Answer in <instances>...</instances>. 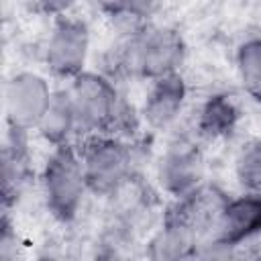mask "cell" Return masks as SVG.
<instances>
[{"label": "cell", "instance_id": "16", "mask_svg": "<svg viewBox=\"0 0 261 261\" xmlns=\"http://www.w3.org/2000/svg\"><path fill=\"white\" fill-rule=\"evenodd\" d=\"M98 12L114 20H135L133 18V0H92Z\"/></svg>", "mask_w": 261, "mask_h": 261}, {"label": "cell", "instance_id": "1", "mask_svg": "<svg viewBox=\"0 0 261 261\" xmlns=\"http://www.w3.org/2000/svg\"><path fill=\"white\" fill-rule=\"evenodd\" d=\"M80 130L88 135H116L133 139L143 124L139 110L122 100L114 80L104 71H82L67 84Z\"/></svg>", "mask_w": 261, "mask_h": 261}, {"label": "cell", "instance_id": "14", "mask_svg": "<svg viewBox=\"0 0 261 261\" xmlns=\"http://www.w3.org/2000/svg\"><path fill=\"white\" fill-rule=\"evenodd\" d=\"M234 69L243 92L261 104V35L249 37L237 47Z\"/></svg>", "mask_w": 261, "mask_h": 261}, {"label": "cell", "instance_id": "8", "mask_svg": "<svg viewBox=\"0 0 261 261\" xmlns=\"http://www.w3.org/2000/svg\"><path fill=\"white\" fill-rule=\"evenodd\" d=\"M55 90L45 75L37 71H16L4 84V118L6 126L35 130L47 112Z\"/></svg>", "mask_w": 261, "mask_h": 261}, {"label": "cell", "instance_id": "17", "mask_svg": "<svg viewBox=\"0 0 261 261\" xmlns=\"http://www.w3.org/2000/svg\"><path fill=\"white\" fill-rule=\"evenodd\" d=\"M33 2L41 14L51 16V18H59V16H67L80 0H33Z\"/></svg>", "mask_w": 261, "mask_h": 261}, {"label": "cell", "instance_id": "6", "mask_svg": "<svg viewBox=\"0 0 261 261\" xmlns=\"http://www.w3.org/2000/svg\"><path fill=\"white\" fill-rule=\"evenodd\" d=\"M92 49L90 27L82 18L59 16L53 18L51 31L43 47V61L47 71L59 80H73L86 71Z\"/></svg>", "mask_w": 261, "mask_h": 261}, {"label": "cell", "instance_id": "9", "mask_svg": "<svg viewBox=\"0 0 261 261\" xmlns=\"http://www.w3.org/2000/svg\"><path fill=\"white\" fill-rule=\"evenodd\" d=\"M188 84L181 73H171L149 82V88L139 106V116L143 126L153 133L171 130L188 104Z\"/></svg>", "mask_w": 261, "mask_h": 261}, {"label": "cell", "instance_id": "12", "mask_svg": "<svg viewBox=\"0 0 261 261\" xmlns=\"http://www.w3.org/2000/svg\"><path fill=\"white\" fill-rule=\"evenodd\" d=\"M241 120V108L237 100L224 92L210 94L194 120V133L202 141H220L230 137Z\"/></svg>", "mask_w": 261, "mask_h": 261}, {"label": "cell", "instance_id": "5", "mask_svg": "<svg viewBox=\"0 0 261 261\" xmlns=\"http://www.w3.org/2000/svg\"><path fill=\"white\" fill-rule=\"evenodd\" d=\"M261 237V194L241 192L226 198L208 241L198 247L196 257H232L251 241Z\"/></svg>", "mask_w": 261, "mask_h": 261}, {"label": "cell", "instance_id": "4", "mask_svg": "<svg viewBox=\"0 0 261 261\" xmlns=\"http://www.w3.org/2000/svg\"><path fill=\"white\" fill-rule=\"evenodd\" d=\"M41 194L47 212L61 224L75 220L86 196L90 194L80 149L73 145L51 147L41 175Z\"/></svg>", "mask_w": 261, "mask_h": 261}, {"label": "cell", "instance_id": "10", "mask_svg": "<svg viewBox=\"0 0 261 261\" xmlns=\"http://www.w3.org/2000/svg\"><path fill=\"white\" fill-rule=\"evenodd\" d=\"M202 239L190 218L175 202L165 210L159 228L147 243V257L151 259H184L196 257Z\"/></svg>", "mask_w": 261, "mask_h": 261}, {"label": "cell", "instance_id": "18", "mask_svg": "<svg viewBox=\"0 0 261 261\" xmlns=\"http://www.w3.org/2000/svg\"><path fill=\"white\" fill-rule=\"evenodd\" d=\"M167 0H133V18L139 22L153 20L165 6Z\"/></svg>", "mask_w": 261, "mask_h": 261}, {"label": "cell", "instance_id": "15", "mask_svg": "<svg viewBox=\"0 0 261 261\" xmlns=\"http://www.w3.org/2000/svg\"><path fill=\"white\" fill-rule=\"evenodd\" d=\"M232 173L243 192L261 194V137H251L239 147Z\"/></svg>", "mask_w": 261, "mask_h": 261}, {"label": "cell", "instance_id": "11", "mask_svg": "<svg viewBox=\"0 0 261 261\" xmlns=\"http://www.w3.org/2000/svg\"><path fill=\"white\" fill-rule=\"evenodd\" d=\"M31 177V149L29 130L6 126L2 147V206L10 212V206L18 202L22 190Z\"/></svg>", "mask_w": 261, "mask_h": 261}, {"label": "cell", "instance_id": "3", "mask_svg": "<svg viewBox=\"0 0 261 261\" xmlns=\"http://www.w3.org/2000/svg\"><path fill=\"white\" fill-rule=\"evenodd\" d=\"M77 149L92 196L114 198L135 179L137 153L133 139L116 135H88Z\"/></svg>", "mask_w": 261, "mask_h": 261}, {"label": "cell", "instance_id": "2", "mask_svg": "<svg viewBox=\"0 0 261 261\" xmlns=\"http://www.w3.org/2000/svg\"><path fill=\"white\" fill-rule=\"evenodd\" d=\"M126 69L147 82L179 73L188 45L184 35L171 24L137 22L135 31L124 41Z\"/></svg>", "mask_w": 261, "mask_h": 261}, {"label": "cell", "instance_id": "7", "mask_svg": "<svg viewBox=\"0 0 261 261\" xmlns=\"http://www.w3.org/2000/svg\"><path fill=\"white\" fill-rule=\"evenodd\" d=\"M206 163L204 151L198 143V137L192 135H175L155 165V179L161 192L171 196L173 200L188 196L196 188L204 184Z\"/></svg>", "mask_w": 261, "mask_h": 261}, {"label": "cell", "instance_id": "13", "mask_svg": "<svg viewBox=\"0 0 261 261\" xmlns=\"http://www.w3.org/2000/svg\"><path fill=\"white\" fill-rule=\"evenodd\" d=\"M35 133L49 145V147H63V145H73V139L82 135L77 114L71 102V96L67 88H59L53 94V100L43 114L39 126Z\"/></svg>", "mask_w": 261, "mask_h": 261}]
</instances>
